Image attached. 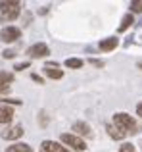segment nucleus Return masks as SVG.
Instances as JSON below:
<instances>
[{
  "mask_svg": "<svg viewBox=\"0 0 142 152\" xmlns=\"http://www.w3.org/2000/svg\"><path fill=\"white\" fill-rule=\"evenodd\" d=\"M113 125L115 127H119L123 133H131V135H135L136 131H138V125H136V121H135V118H131L129 114H125V112H119V114H115L113 115Z\"/></svg>",
  "mask_w": 142,
  "mask_h": 152,
  "instance_id": "1",
  "label": "nucleus"
},
{
  "mask_svg": "<svg viewBox=\"0 0 142 152\" xmlns=\"http://www.w3.org/2000/svg\"><path fill=\"white\" fill-rule=\"evenodd\" d=\"M21 4L15 0H2L0 2V21H14L19 15Z\"/></svg>",
  "mask_w": 142,
  "mask_h": 152,
  "instance_id": "2",
  "label": "nucleus"
},
{
  "mask_svg": "<svg viewBox=\"0 0 142 152\" xmlns=\"http://www.w3.org/2000/svg\"><path fill=\"white\" fill-rule=\"evenodd\" d=\"M62 142H64L65 146H71V148H73V150H77V152L86 150V142L83 141L81 137L73 135V133H64V135H62Z\"/></svg>",
  "mask_w": 142,
  "mask_h": 152,
  "instance_id": "3",
  "label": "nucleus"
},
{
  "mask_svg": "<svg viewBox=\"0 0 142 152\" xmlns=\"http://www.w3.org/2000/svg\"><path fill=\"white\" fill-rule=\"evenodd\" d=\"M19 37H21V31L14 25H8L0 31V41H4V42H15Z\"/></svg>",
  "mask_w": 142,
  "mask_h": 152,
  "instance_id": "4",
  "label": "nucleus"
},
{
  "mask_svg": "<svg viewBox=\"0 0 142 152\" xmlns=\"http://www.w3.org/2000/svg\"><path fill=\"white\" fill-rule=\"evenodd\" d=\"M27 54H29V58H44V56L50 54V48L44 42H37V45L27 48Z\"/></svg>",
  "mask_w": 142,
  "mask_h": 152,
  "instance_id": "5",
  "label": "nucleus"
},
{
  "mask_svg": "<svg viewBox=\"0 0 142 152\" xmlns=\"http://www.w3.org/2000/svg\"><path fill=\"white\" fill-rule=\"evenodd\" d=\"M38 152H71V150H67L65 146H62L60 142H56V141H42Z\"/></svg>",
  "mask_w": 142,
  "mask_h": 152,
  "instance_id": "6",
  "label": "nucleus"
},
{
  "mask_svg": "<svg viewBox=\"0 0 142 152\" xmlns=\"http://www.w3.org/2000/svg\"><path fill=\"white\" fill-rule=\"evenodd\" d=\"M21 135H23L21 125H12V127H8V129L2 131V139H6V141H15V139H19Z\"/></svg>",
  "mask_w": 142,
  "mask_h": 152,
  "instance_id": "7",
  "label": "nucleus"
},
{
  "mask_svg": "<svg viewBox=\"0 0 142 152\" xmlns=\"http://www.w3.org/2000/svg\"><path fill=\"white\" fill-rule=\"evenodd\" d=\"M73 131L77 137H92V129H90L88 123L85 121H75L73 123Z\"/></svg>",
  "mask_w": 142,
  "mask_h": 152,
  "instance_id": "8",
  "label": "nucleus"
},
{
  "mask_svg": "<svg viewBox=\"0 0 142 152\" xmlns=\"http://www.w3.org/2000/svg\"><path fill=\"white\" fill-rule=\"evenodd\" d=\"M44 75L50 79H62L64 77V71L58 67V64H46L44 66Z\"/></svg>",
  "mask_w": 142,
  "mask_h": 152,
  "instance_id": "9",
  "label": "nucleus"
},
{
  "mask_svg": "<svg viewBox=\"0 0 142 152\" xmlns=\"http://www.w3.org/2000/svg\"><path fill=\"white\" fill-rule=\"evenodd\" d=\"M12 119H14V108L6 106V104H0V125L10 123Z\"/></svg>",
  "mask_w": 142,
  "mask_h": 152,
  "instance_id": "10",
  "label": "nucleus"
},
{
  "mask_svg": "<svg viewBox=\"0 0 142 152\" xmlns=\"http://www.w3.org/2000/svg\"><path fill=\"white\" fill-rule=\"evenodd\" d=\"M14 81V75L8 73V71H0V94L8 93L10 91V85Z\"/></svg>",
  "mask_w": 142,
  "mask_h": 152,
  "instance_id": "11",
  "label": "nucleus"
},
{
  "mask_svg": "<svg viewBox=\"0 0 142 152\" xmlns=\"http://www.w3.org/2000/svg\"><path fill=\"white\" fill-rule=\"evenodd\" d=\"M117 45H119V41H117L115 37H108V39H104V41H100V45H98V46H100L102 52H112Z\"/></svg>",
  "mask_w": 142,
  "mask_h": 152,
  "instance_id": "12",
  "label": "nucleus"
},
{
  "mask_svg": "<svg viewBox=\"0 0 142 152\" xmlns=\"http://www.w3.org/2000/svg\"><path fill=\"white\" fill-rule=\"evenodd\" d=\"M106 129H108L109 137H112V139H115V141H121V139H125V137H127V133H123V131H121L119 127H115L113 123H109V125L106 127Z\"/></svg>",
  "mask_w": 142,
  "mask_h": 152,
  "instance_id": "13",
  "label": "nucleus"
},
{
  "mask_svg": "<svg viewBox=\"0 0 142 152\" xmlns=\"http://www.w3.org/2000/svg\"><path fill=\"white\" fill-rule=\"evenodd\" d=\"M6 152H33V148L25 142H14L12 146H8Z\"/></svg>",
  "mask_w": 142,
  "mask_h": 152,
  "instance_id": "14",
  "label": "nucleus"
},
{
  "mask_svg": "<svg viewBox=\"0 0 142 152\" xmlns=\"http://www.w3.org/2000/svg\"><path fill=\"white\" fill-rule=\"evenodd\" d=\"M135 21V19H133V14H127L123 18V21H121V25H119V33H123V31H127L129 27H131V23Z\"/></svg>",
  "mask_w": 142,
  "mask_h": 152,
  "instance_id": "15",
  "label": "nucleus"
},
{
  "mask_svg": "<svg viewBox=\"0 0 142 152\" xmlns=\"http://www.w3.org/2000/svg\"><path fill=\"white\" fill-rule=\"evenodd\" d=\"M65 66L73 67V69H79V67H83V60H79V58H67V60H65Z\"/></svg>",
  "mask_w": 142,
  "mask_h": 152,
  "instance_id": "16",
  "label": "nucleus"
},
{
  "mask_svg": "<svg viewBox=\"0 0 142 152\" xmlns=\"http://www.w3.org/2000/svg\"><path fill=\"white\" fill-rule=\"evenodd\" d=\"M131 12L140 14V12H142V0H133V2H131Z\"/></svg>",
  "mask_w": 142,
  "mask_h": 152,
  "instance_id": "17",
  "label": "nucleus"
},
{
  "mask_svg": "<svg viewBox=\"0 0 142 152\" xmlns=\"http://www.w3.org/2000/svg\"><path fill=\"white\" fill-rule=\"evenodd\" d=\"M119 152H135V145H131V142H123V145L119 146Z\"/></svg>",
  "mask_w": 142,
  "mask_h": 152,
  "instance_id": "18",
  "label": "nucleus"
},
{
  "mask_svg": "<svg viewBox=\"0 0 142 152\" xmlns=\"http://www.w3.org/2000/svg\"><path fill=\"white\" fill-rule=\"evenodd\" d=\"M0 104H15V106H19L21 100L19 98H0Z\"/></svg>",
  "mask_w": 142,
  "mask_h": 152,
  "instance_id": "19",
  "label": "nucleus"
},
{
  "mask_svg": "<svg viewBox=\"0 0 142 152\" xmlns=\"http://www.w3.org/2000/svg\"><path fill=\"white\" fill-rule=\"evenodd\" d=\"M2 56H4V58H8V60H10V58H14V56H15V52L12 50V48H8V50H4V52H2Z\"/></svg>",
  "mask_w": 142,
  "mask_h": 152,
  "instance_id": "20",
  "label": "nucleus"
},
{
  "mask_svg": "<svg viewBox=\"0 0 142 152\" xmlns=\"http://www.w3.org/2000/svg\"><path fill=\"white\" fill-rule=\"evenodd\" d=\"M27 67H29V62H23V64H17L14 69H15V71H21V69H27Z\"/></svg>",
  "mask_w": 142,
  "mask_h": 152,
  "instance_id": "21",
  "label": "nucleus"
},
{
  "mask_svg": "<svg viewBox=\"0 0 142 152\" xmlns=\"http://www.w3.org/2000/svg\"><path fill=\"white\" fill-rule=\"evenodd\" d=\"M90 64H92V66H98V67L104 66V62H102V60H92V58H90Z\"/></svg>",
  "mask_w": 142,
  "mask_h": 152,
  "instance_id": "22",
  "label": "nucleus"
},
{
  "mask_svg": "<svg viewBox=\"0 0 142 152\" xmlns=\"http://www.w3.org/2000/svg\"><path fill=\"white\" fill-rule=\"evenodd\" d=\"M31 77H33V79H35V81H37V83H42V77H38L37 73H33V75H31Z\"/></svg>",
  "mask_w": 142,
  "mask_h": 152,
  "instance_id": "23",
  "label": "nucleus"
},
{
  "mask_svg": "<svg viewBox=\"0 0 142 152\" xmlns=\"http://www.w3.org/2000/svg\"><path fill=\"white\" fill-rule=\"evenodd\" d=\"M136 114H138V115H140V118H142V102L138 104V106H136Z\"/></svg>",
  "mask_w": 142,
  "mask_h": 152,
  "instance_id": "24",
  "label": "nucleus"
}]
</instances>
